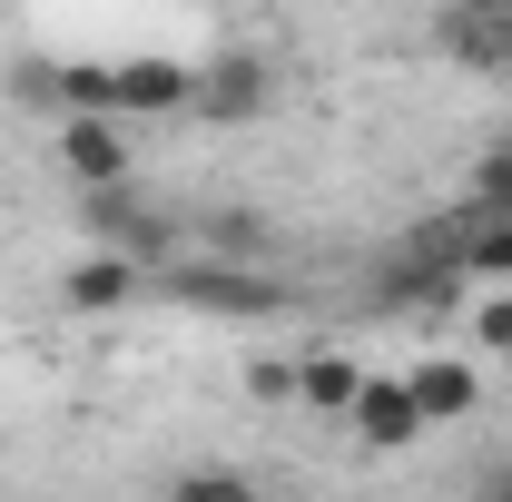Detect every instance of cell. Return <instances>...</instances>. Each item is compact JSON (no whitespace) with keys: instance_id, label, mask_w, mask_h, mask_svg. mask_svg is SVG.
Here are the masks:
<instances>
[{"instance_id":"6da1fadb","label":"cell","mask_w":512,"mask_h":502,"mask_svg":"<svg viewBox=\"0 0 512 502\" xmlns=\"http://www.w3.org/2000/svg\"><path fill=\"white\" fill-rule=\"evenodd\" d=\"M158 286H168L188 315H227V325H266V315H286V286H276V276H256V256H217V266H158Z\"/></svg>"},{"instance_id":"7a4b0ae2","label":"cell","mask_w":512,"mask_h":502,"mask_svg":"<svg viewBox=\"0 0 512 502\" xmlns=\"http://www.w3.org/2000/svg\"><path fill=\"white\" fill-rule=\"evenodd\" d=\"M79 227H89V247H119V256H138V266H168V256H178V217H158L128 178L79 188Z\"/></svg>"},{"instance_id":"3957f363","label":"cell","mask_w":512,"mask_h":502,"mask_svg":"<svg viewBox=\"0 0 512 502\" xmlns=\"http://www.w3.org/2000/svg\"><path fill=\"white\" fill-rule=\"evenodd\" d=\"M266 99H276V69L256 60V50H217V60L197 69V119H217V128L266 119Z\"/></svg>"},{"instance_id":"277c9868","label":"cell","mask_w":512,"mask_h":502,"mask_svg":"<svg viewBox=\"0 0 512 502\" xmlns=\"http://www.w3.org/2000/svg\"><path fill=\"white\" fill-rule=\"evenodd\" d=\"M60 168L79 178V188H99V178H128L119 109H69V119H60Z\"/></svg>"},{"instance_id":"5b68a950","label":"cell","mask_w":512,"mask_h":502,"mask_svg":"<svg viewBox=\"0 0 512 502\" xmlns=\"http://www.w3.org/2000/svg\"><path fill=\"white\" fill-rule=\"evenodd\" d=\"M345 424H355L365 443H384V453H394V443H414V434H424L414 384H404V375H365V384H355V404H345Z\"/></svg>"},{"instance_id":"8992f818","label":"cell","mask_w":512,"mask_h":502,"mask_svg":"<svg viewBox=\"0 0 512 502\" xmlns=\"http://www.w3.org/2000/svg\"><path fill=\"white\" fill-rule=\"evenodd\" d=\"M138 286H148V266H138V256H119V247H89V256H79V266L60 276V296H69L79 315H109V306H128Z\"/></svg>"},{"instance_id":"52a82bcc","label":"cell","mask_w":512,"mask_h":502,"mask_svg":"<svg viewBox=\"0 0 512 502\" xmlns=\"http://www.w3.org/2000/svg\"><path fill=\"white\" fill-rule=\"evenodd\" d=\"M109 109H197L188 60H119L109 69Z\"/></svg>"},{"instance_id":"ba28073f","label":"cell","mask_w":512,"mask_h":502,"mask_svg":"<svg viewBox=\"0 0 512 502\" xmlns=\"http://www.w3.org/2000/svg\"><path fill=\"white\" fill-rule=\"evenodd\" d=\"M404 384H414V414H424V424H453V414H473V404H483L473 365H453V355H424Z\"/></svg>"},{"instance_id":"9c48e42d","label":"cell","mask_w":512,"mask_h":502,"mask_svg":"<svg viewBox=\"0 0 512 502\" xmlns=\"http://www.w3.org/2000/svg\"><path fill=\"white\" fill-rule=\"evenodd\" d=\"M453 60L463 69H493V79H512V20L503 10H453Z\"/></svg>"},{"instance_id":"30bf717a","label":"cell","mask_w":512,"mask_h":502,"mask_svg":"<svg viewBox=\"0 0 512 502\" xmlns=\"http://www.w3.org/2000/svg\"><path fill=\"white\" fill-rule=\"evenodd\" d=\"M463 276H512V207H483L473 197V217H463Z\"/></svg>"},{"instance_id":"8fae6325","label":"cell","mask_w":512,"mask_h":502,"mask_svg":"<svg viewBox=\"0 0 512 502\" xmlns=\"http://www.w3.org/2000/svg\"><path fill=\"white\" fill-rule=\"evenodd\" d=\"M355 384H365V365H355V355H306V365H296V404L345 414V404H355Z\"/></svg>"},{"instance_id":"7c38bea8","label":"cell","mask_w":512,"mask_h":502,"mask_svg":"<svg viewBox=\"0 0 512 502\" xmlns=\"http://www.w3.org/2000/svg\"><path fill=\"white\" fill-rule=\"evenodd\" d=\"M10 99L40 119H69V60H10Z\"/></svg>"},{"instance_id":"4fadbf2b","label":"cell","mask_w":512,"mask_h":502,"mask_svg":"<svg viewBox=\"0 0 512 502\" xmlns=\"http://www.w3.org/2000/svg\"><path fill=\"white\" fill-rule=\"evenodd\" d=\"M207 247H217V256H266V217H247V207H217V217H207Z\"/></svg>"},{"instance_id":"5bb4252c","label":"cell","mask_w":512,"mask_h":502,"mask_svg":"<svg viewBox=\"0 0 512 502\" xmlns=\"http://www.w3.org/2000/svg\"><path fill=\"white\" fill-rule=\"evenodd\" d=\"M473 197H483V207H512V128L473 158Z\"/></svg>"},{"instance_id":"9a60e30c","label":"cell","mask_w":512,"mask_h":502,"mask_svg":"<svg viewBox=\"0 0 512 502\" xmlns=\"http://www.w3.org/2000/svg\"><path fill=\"white\" fill-rule=\"evenodd\" d=\"M247 394H256V404H296V365H286V355L247 365Z\"/></svg>"},{"instance_id":"2e32d148","label":"cell","mask_w":512,"mask_h":502,"mask_svg":"<svg viewBox=\"0 0 512 502\" xmlns=\"http://www.w3.org/2000/svg\"><path fill=\"white\" fill-rule=\"evenodd\" d=\"M473 335H483L493 355H512V286H503V296H483V315H473Z\"/></svg>"},{"instance_id":"e0dca14e","label":"cell","mask_w":512,"mask_h":502,"mask_svg":"<svg viewBox=\"0 0 512 502\" xmlns=\"http://www.w3.org/2000/svg\"><path fill=\"white\" fill-rule=\"evenodd\" d=\"M453 10H503V20H512V0H453Z\"/></svg>"},{"instance_id":"ac0fdd59","label":"cell","mask_w":512,"mask_h":502,"mask_svg":"<svg viewBox=\"0 0 512 502\" xmlns=\"http://www.w3.org/2000/svg\"><path fill=\"white\" fill-rule=\"evenodd\" d=\"M493 493H503V502H512V463H503V473H493Z\"/></svg>"}]
</instances>
